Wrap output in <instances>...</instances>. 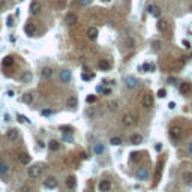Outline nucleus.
<instances>
[{"label":"nucleus","mask_w":192,"mask_h":192,"mask_svg":"<svg viewBox=\"0 0 192 192\" xmlns=\"http://www.w3.org/2000/svg\"><path fill=\"white\" fill-rule=\"evenodd\" d=\"M122 122H123L125 126H134L135 122H137V116L132 111H126L122 117Z\"/></svg>","instance_id":"f257e3e1"},{"label":"nucleus","mask_w":192,"mask_h":192,"mask_svg":"<svg viewBox=\"0 0 192 192\" xmlns=\"http://www.w3.org/2000/svg\"><path fill=\"white\" fill-rule=\"evenodd\" d=\"M42 170H44L42 165L35 164V165H32V167L27 170V174H29V177H30V179H38L39 176L42 174Z\"/></svg>","instance_id":"f03ea898"},{"label":"nucleus","mask_w":192,"mask_h":192,"mask_svg":"<svg viewBox=\"0 0 192 192\" xmlns=\"http://www.w3.org/2000/svg\"><path fill=\"white\" fill-rule=\"evenodd\" d=\"M182 135H183V131H182L180 126H173V128H170V137L173 138L174 141L180 140Z\"/></svg>","instance_id":"7ed1b4c3"},{"label":"nucleus","mask_w":192,"mask_h":192,"mask_svg":"<svg viewBox=\"0 0 192 192\" xmlns=\"http://www.w3.org/2000/svg\"><path fill=\"white\" fill-rule=\"evenodd\" d=\"M153 95L152 93H146L144 96H143V99H141V104H143V107L144 108H152L153 107Z\"/></svg>","instance_id":"20e7f679"},{"label":"nucleus","mask_w":192,"mask_h":192,"mask_svg":"<svg viewBox=\"0 0 192 192\" xmlns=\"http://www.w3.org/2000/svg\"><path fill=\"white\" fill-rule=\"evenodd\" d=\"M65 21H66V24H68V26H75L78 23V17L74 14V12H68L66 17H65Z\"/></svg>","instance_id":"39448f33"},{"label":"nucleus","mask_w":192,"mask_h":192,"mask_svg":"<svg viewBox=\"0 0 192 192\" xmlns=\"http://www.w3.org/2000/svg\"><path fill=\"white\" fill-rule=\"evenodd\" d=\"M57 185H59V182H57L56 177H48L47 180H44V186L47 189H56Z\"/></svg>","instance_id":"423d86ee"},{"label":"nucleus","mask_w":192,"mask_h":192,"mask_svg":"<svg viewBox=\"0 0 192 192\" xmlns=\"http://www.w3.org/2000/svg\"><path fill=\"white\" fill-rule=\"evenodd\" d=\"M147 177H149V170L146 167L138 168V171H137V179L138 180H147Z\"/></svg>","instance_id":"0eeeda50"},{"label":"nucleus","mask_w":192,"mask_h":192,"mask_svg":"<svg viewBox=\"0 0 192 192\" xmlns=\"http://www.w3.org/2000/svg\"><path fill=\"white\" fill-rule=\"evenodd\" d=\"M158 30L161 33H167L170 30V26H168L167 20H159V21H158Z\"/></svg>","instance_id":"6e6552de"},{"label":"nucleus","mask_w":192,"mask_h":192,"mask_svg":"<svg viewBox=\"0 0 192 192\" xmlns=\"http://www.w3.org/2000/svg\"><path fill=\"white\" fill-rule=\"evenodd\" d=\"M41 9H42V5L39 3V2H36V0H33V2L30 3V12L32 14H39L41 12Z\"/></svg>","instance_id":"1a4fd4ad"},{"label":"nucleus","mask_w":192,"mask_h":192,"mask_svg":"<svg viewBox=\"0 0 192 192\" xmlns=\"http://www.w3.org/2000/svg\"><path fill=\"white\" fill-rule=\"evenodd\" d=\"M24 32H26V35H27V36H33L36 33V26L33 23H27V24H26V27H24Z\"/></svg>","instance_id":"9d476101"},{"label":"nucleus","mask_w":192,"mask_h":192,"mask_svg":"<svg viewBox=\"0 0 192 192\" xmlns=\"http://www.w3.org/2000/svg\"><path fill=\"white\" fill-rule=\"evenodd\" d=\"M32 77H33V75H32V72H30V71H24L23 74L18 77V80H20V81H23V83H30Z\"/></svg>","instance_id":"9b49d317"},{"label":"nucleus","mask_w":192,"mask_h":192,"mask_svg":"<svg viewBox=\"0 0 192 192\" xmlns=\"http://www.w3.org/2000/svg\"><path fill=\"white\" fill-rule=\"evenodd\" d=\"M66 105H68L69 108H72V110L77 108L78 107V98L77 96H69L68 101H66Z\"/></svg>","instance_id":"f8f14e48"},{"label":"nucleus","mask_w":192,"mask_h":192,"mask_svg":"<svg viewBox=\"0 0 192 192\" xmlns=\"http://www.w3.org/2000/svg\"><path fill=\"white\" fill-rule=\"evenodd\" d=\"M71 77H72V74H71V71H62L60 72V81L62 83H69L71 81Z\"/></svg>","instance_id":"ddd939ff"},{"label":"nucleus","mask_w":192,"mask_h":192,"mask_svg":"<svg viewBox=\"0 0 192 192\" xmlns=\"http://www.w3.org/2000/svg\"><path fill=\"white\" fill-rule=\"evenodd\" d=\"M6 138H8L9 141H15L18 138V131L17 129H9L8 132H6Z\"/></svg>","instance_id":"4468645a"},{"label":"nucleus","mask_w":192,"mask_h":192,"mask_svg":"<svg viewBox=\"0 0 192 192\" xmlns=\"http://www.w3.org/2000/svg\"><path fill=\"white\" fill-rule=\"evenodd\" d=\"M87 38L90 39V41H95V39L98 38V29L96 27H89V30H87Z\"/></svg>","instance_id":"2eb2a0df"},{"label":"nucleus","mask_w":192,"mask_h":192,"mask_svg":"<svg viewBox=\"0 0 192 192\" xmlns=\"http://www.w3.org/2000/svg\"><path fill=\"white\" fill-rule=\"evenodd\" d=\"M99 69H102V71H110V69H111L110 60H107V59H102V60H99Z\"/></svg>","instance_id":"dca6fc26"},{"label":"nucleus","mask_w":192,"mask_h":192,"mask_svg":"<svg viewBox=\"0 0 192 192\" xmlns=\"http://www.w3.org/2000/svg\"><path fill=\"white\" fill-rule=\"evenodd\" d=\"M125 83H126V87H129V89H134V87H137V84H138L137 78H134V77H126V80H125Z\"/></svg>","instance_id":"f3484780"},{"label":"nucleus","mask_w":192,"mask_h":192,"mask_svg":"<svg viewBox=\"0 0 192 192\" xmlns=\"http://www.w3.org/2000/svg\"><path fill=\"white\" fill-rule=\"evenodd\" d=\"M131 143L134 144V146L141 144V143H143V135H141V134H134V135H131Z\"/></svg>","instance_id":"a211bd4d"},{"label":"nucleus","mask_w":192,"mask_h":192,"mask_svg":"<svg viewBox=\"0 0 192 192\" xmlns=\"http://www.w3.org/2000/svg\"><path fill=\"white\" fill-rule=\"evenodd\" d=\"M99 189H101L102 192H108L111 189V182L110 180H102L101 183H99Z\"/></svg>","instance_id":"6ab92c4d"},{"label":"nucleus","mask_w":192,"mask_h":192,"mask_svg":"<svg viewBox=\"0 0 192 192\" xmlns=\"http://www.w3.org/2000/svg\"><path fill=\"white\" fill-rule=\"evenodd\" d=\"M182 180H183V183H186V185H191L192 183V173H191V171H183Z\"/></svg>","instance_id":"aec40b11"},{"label":"nucleus","mask_w":192,"mask_h":192,"mask_svg":"<svg viewBox=\"0 0 192 192\" xmlns=\"http://www.w3.org/2000/svg\"><path fill=\"white\" fill-rule=\"evenodd\" d=\"M66 188H69V189H74L75 188V185H77V180H75V177L74 176H69L68 179H66Z\"/></svg>","instance_id":"412c9836"},{"label":"nucleus","mask_w":192,"mask_h":192,"mask_svg":"<svg viewBox=\"0 0 192 192\" xmlns=\"http://www.w3.org/2000/svg\"><path fill=\"white\" fill-rule=\"evenodd\" d=\"M191 90H192V87H191L189 83H182V84H180V93H182V95H188Z\"/></svg>","instance_id":"4be33fe9"},{"label":"nucleus","mask_w":192,"mask_h":192,"mask_svg":"<svg viewBox=\"0 0 192 192\" xmlns=\"http://www.w3.org/2000/svg\"><path fill=\"white\" fill-rule=\"evenodd\" d=\"M18 161L21 162L23 165H27V164H30V155L29 153H21L18 156Z\"/></svg>","instance_id":"5701e85b"},{"label":"nucleus","mask_w":192,"mask_h":192,"mask_svg":"<svg viewBox=\"0 0 192 192\" xmlns=\"http://www.w3.org/2000/svg\"><path fill=\"white\" fill-rule=\"evenodd\" d=\"M48 149H50L51 152H57L59 149H60V143L56 141V140H51V141L48 143Z\"/></svg>","instance_id":"b1692460"},{"label":"nucleus","mask_w":192,"mask_h":192,"mask_svg":"<svg viewBox=\"0 0 192 192\" xmlns=\"http://www.w3.org/2000/svg\"><path fill=\"white\" fill-rule=\"evenodd\" d=\"M2 65L5 66V68H9V66H12V65H14V57H11V56L5 57L3 62H2Z\"/></svg>","instance_id":"393cba45"},{"label":"nucleus","mask_w":192,"mask_h":192,"mask_svg":"<svg viewBox=\"0 0 192 192\" xmlns=\"http://www.w3.org/2000/svg\"><path fill=\"white\" fill-rule=\"evenodd\" d=\"M41 75H42L44 78H51V77H53V69L47 66V68H44V69H42Z\"/></svg>","instance_id":"a878e982"},{"label":"nucleus","mask_w":192,"mask_h":192,"mask_svg":"<svg viewBox=\"0 0 192 192\" xmlns=\"http://www.w3.org/2000/svg\"><path fill=\"white\" fill-rule=\"evenodd\" d=\"M93 150H95V153L96 155H102L104 152H105V147H104V144H101V143H98V144H95V147H93Z\"/></svg>","instance_id":"bb28decb"},{"label":"nucleus","mask_w":192,"mask_h":192,"mask_svg":"<svg viewBox=\"0 0 192 192\" xmlns=\"http://www.w3.org/2000/svg\"><path fill=\"white\" fill-rule=\"evenodd\" d=\"M23 101H24L26 104H32L33 101H35V96H33V93H26L24 98H23Z\"/></svg>","instance_id":"cd10ccee"},{"label":"nucleus","mask_w":192,"mask_h":192,"mask_svg":"<svg viewBox=\"0 0 192 192\" xmlns=\"http://www.w3.org/2000/svg\"><path fill=\"white\" fill-rule=\"evenodd\" d=\"M110 144L111 146H120L122 144V138L120 137H113L110 140Z\"/></svg>","instance_id":"c85d7f7f"},{"label":"nucleus","mask_w":192,"mask_h":192,"mask_svg":"<svg viewBox=\"0 0 192 192\" xmlns=\"http://www.w3.org/2000/svg\"><path fill=\"white\" fill-rule=\"evenodd\" d=\"M8 165H6L5 162H0V174H6L8 173Z\"/></svg>","instance_id":"c756f323"},{"label":"nucleus","mask_w":192,"mask_h":192,"mask_svg":"<svg viewBox=\"0 0 192 192\" xmlns=\"http://www.w3.org/2000/svg\"><path fill=\"white\" fill-rule=\"evenodd\" d=\"M63 141H66V143H72L74 141V137H72V134H63Z\"/></svg>","instance_id":"7c9ffc66"},{"label":"nucleus","mask_w":192,"mask_h":192,"mask_svg":"<svg viewBox=\"0 0 192 192\" xmlns=\"http://www.w3.org/2000/svg\"><path fill=\"white\" fill-rule=\"evenodd\" d=\"M108 107H110V110L114 111V110H117V108H119V102H117V101H111V102L108 104Z\"/></svg>","instance_id":"2f4dec72"},{"label":"nucleus","mask_w":192,"mask_h":192,"mask_svg":"<svg viewBox=\"0 0 192 192\" xmlns=\"http://www.w3.org/2000/svg\"><path fill=\"white\" fill-rule=\"evenodd\" d=\"M54 2H56V6L59 9H63V6L66 5V0H54Z\"/></svg>","instance_id":"473e14b6"},{"label":"nucleus","mask_w":192,"mask_h":192,"mask_svg":"<svg viewBox=\"0 0 192 192\" xmlns=\"http://www.w3.org/2000/svg\"><path fill=\"white\" fill-rule=\"evenodd\" d=\"M131 161H132V162L140 161V153H137V152H134V153H131Z\"/></svg>","instance_id":"72a5a7b5"},{"label":"nucleus","mask_w":192,"mask_h":192,"mask_svg":"<svg viewBox=\"0 0 192 192\" xmlns=\"http://www.w3.org/2000/svg\"><path fill=\"white\" fill-rule=\"evenodd\" d=\"M20 192H32V186H29V185H23V186L20 188Z\"/></svg>","instance_id":"f704fd0d"},{"label":"nucleus","mask_w":192,"mask_h":192,"mask_svg":"<svg viewBox=\"0 0 192 192\" xmlns=\"http://www.w3.org/2000/svg\"><path fill=\"white\" fill-rule=\"evenodd\" d=\"M161 167H162V162H159V164H158V170H156V182L158 180H159V177H161Z\"/></svg>","instance_id":"c9c22d12"},{"label":"nucleus","mask_w":192,"mask_h":192,"mask_svg":"<svg viewBox=\"0 0 192 192\" xmlns=\"http://www.w3.org/2000/svg\"><path fill=\"white\" fill-rule=\"evenodd\" d=\"M143 69L144 71H155V65H150V63H146L143 66Z\"/></svg>","instance_id":"e433bc0d"},{"label":"nucleus","mask_w":192,"mask_h":192,"mask_svg":"<svg viewBox=\"0 0 192 192\" xmlns=\"http://www.w3.org/2000/svg\"><path fill=\"white\" fill-rule=\"evenodd\" d=\"M126 44H128L129 48H134L135 47V42H134V39H132V38H126Z\"/></svg>","instance_id":"4c0bfd02"},{"label":"nucleus","mask_w":192,"mask_h":192,"mask_svg":"<svg viewBox=\"0 0 192 192\" xmlns=\"http://www.w3.org/2000/svg\"><path fill=\"white\" fill-rule=\"evenodd\" d=\"M152 15H155V17H161V9L158 8V6H155V9H153V12H152Z\"/></svg>","instance_id":"58836bf2"},{"label":"nucleus","mask_w":192,"mask_h":192,"mask_svg":"<svg viewBox=\"0 0 192 192\" xmlns=\"http://www.w3.org/2000/svg\"><path fill=\"white\" fill-rule=\"evenodd\" d=\"M158 96H159V98H165V96H167V90H165V89L158 90Z\"/></svg>","instance_id":"ea45409f"},{"label":"nucleus","mask_w":192,"mask_h":192,"mask_svg":"<svg viewBox=\"0 0 192 192\" xmlns=\"http://www.w3.org/2000/svg\"><path fill=\"white\" fill-rule=\"evenodd\" d=\"M95 99H96V96H95V95H89V96H87V99H86V101H87L89 104H92V102H95Z\"/></svg>","instance_id":"a19ab883"},{"label":"nucleus","mask_w":192,"mask_h":192,"mask_svg":"<svg viewBox=\"0 0 192 192\" xmlns=\"http://www.w3.org/2000/svg\"><path fill=\"white\" fill-rule=\"evenodd\" d=\"M18 119H20V122H23V123H26V122L29 123V122H30L27 117H24V116H21V114H18Z\"/></svg>","instance_id":"79ce46f5"},{"label":"nucleus","mask_w":192,"mask_h":192,"mask_svg":"<svg viewBox=\"0 0 192 192\" xmlns=\"http://www.w3.org/2000/svg\"><path fill=\"white\" fill-rule=\"evenodd\" d=\"M78 2H80V5H83V6H89L92 3V0H78Z\"/></svg>","instance_id":"37998d69"},{"label":"nucleus","mask_w":192,"mask_h":192,"mask_svg":"<svg viewBox=\"0 0 192 192\" xmlns=\"http://www.w3.org/2000/svg\"><path fill=\"white\" fill-rule=\"evenodd\" d=\"M153 9H155V5H149V6H147V12H149V14H152V12H153Z\"/></svg>","instance_id":"c03bdc74"},{"label":"nucleus","mask_w":192,"mask_h":192,"mask_svg":"<svg viewBox=\"0 0 192 192\" xmlns=\"http://www.w3.org/2000/svg\"><path fill=\"white\" fill-rule=\"evenodd\" d=\"M183 45H185L186 48H191V42H189V41H186V39L183 41Z\"/></svg>","instance_id":"a18cd8bd"},{"label":"nucleus","mask_w":192,"mask_h":192,"mask_svg":"<svg viewBox=\"0 0 192 192\" xmlns=\"http://www.w3.org/2000/svg\"><path fill=\"white\" fill-rule=\"evenodd\" d=\"M168 108H171V110L176 108V104H174V102H170V104H168Z\"/></svg>","instance_id":"49530a36"},{"label":"nucleus","mask_w":192,"mask_h":192,"mask_svg":"<svg viewBox=\"0 0 192 192\" xmlns=\"http://www.w3.org/2000/svg\"><path fill=\"white\" fill-rule=\"evenodd\" d=\"M153 47H155V48L158 50V48H159V47H161V44H159V42H158V41H156V42H153Z\"/></svg>","instance_id":"de8ad7c7"},{"label":"nucleus","mask_w":192,"mask_h":192,"mask_svg":"<svg viewBox=\"0 0 192 192\" xmlns=\"http://www.w3.org/2000/svg\"><path fill=\"white\" fill-rule=\"evenodd\" d=\"M102 92H104L105 95H110V93H111V90H110V89H102Z\"/></svg>","instance_id":"09e8293b"},{"label":"nucleus","mask_w":192,"mask_h":192,"mask_svg":"<svg viewBox=\"0 0 192 192\" xmlns=\"http://www.w3.org/2000/svg\"><path fill=\"white\" fill-rule=\"evenodd\" d=\"M42 114H44V116H50V114H51V111H50V110H45Z\"/></svg>","instance_id":"8fccbe9b"},{"label":"nucleus","mask_w":192,"mask_h":192,"mask_svg":"<svg viewBox=\"0 0 192 192\" xmlns=\"http://www.w3.org/2000/svg\"><path fill=\"white\" fill-rule=\"evenodd\" d=\"M38 144H39V147H42V149L45 147V144H44V141H38Z\"/></svg>","instance_id":"3c124183"},{"label":"nucleus","mask_w":192,"mask_h":192,"mask_svg":"<svg viewBox=\"0 0 192 192\" xmlns=\"http://www.w3.org/2000/svg\"><path fill=\"white\" fill-rule=\"evenodd\" d=\"M8 26H12V17H8Z\"/></svg>","instance_id":"603ef678"},{"label":"nucleus","mask_w":192,"mask_h":192,"mask_svg":"<svg viewBox=\"0 0 192 192\" xmlns=\"http://www.w3.org/2000/svg\"><path fill=\"white\" fill-rule=\"evenodd\" d=\"M168 81H170V83H176L177 80H176V78H173V77H171V78H168Z\"/></svg>","instance_id":"864d4df0"},{"label":"nucleus","mask_w":192,"mask_h":192,"mask_svg":"<svg viewBox=\"0 0 192 192\" xmlns=\"http://www.w3.org/2000/svg\"><path fill=\"white\" fill-rule=\"evenodd\" d=\"M8 96H9V98H12V96H14V92L9 90V92H8Z\"/></svg>","instance_id":"5fc2aeb1"},{"label":"nucleus","mask_w":192,"mask_h":192,"mask_svg":"<svg viewBox=\"0 0 192 192\" xmlns=\"http://www.w3.org/2000/svg\"><path fill=\"white\" fill-rule=\"evenodd\" d=\"M189 152L192 153V143H189Z\"/></svg>","instance_id":"6e6d98bb"},{"label":"nucleus","mask_w":192,"mask_h":192,"mask_svg":"<svg viewBox=\"0 0 192 192\" xmlns=\"http://www.w3.org/2000/svg\"><path fill=\"white\" fill-rule=\"evenodd\" d=\"M104 2H110V0H104Z\"/></svg>","instance_id":"4d7b16f0"},{"label":"nucleus","mask_w":192,"mask_h":192,"mask_svg":"<svg viewBox=\"0 0 192 192\" xmlns=\"http://www.w3.org/2000/svg\"><path fill=\"white\" fill-rule=\"evenodd\" d=\"M191 11H192V5H191Z\"/></svg>","instance_id":"13d9d810"}]
</instances>
